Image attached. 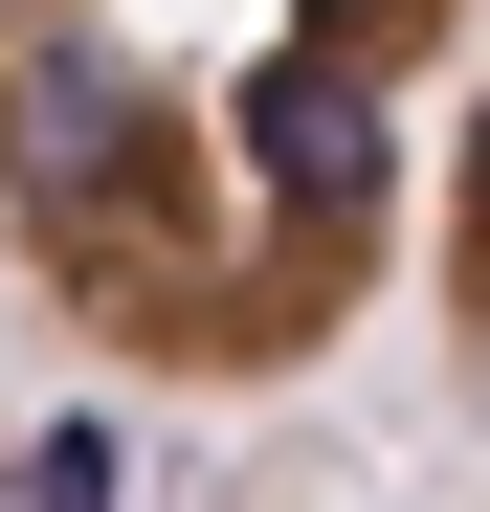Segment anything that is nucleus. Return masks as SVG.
<instances>
[{
  "mask_svg": "<svg viewBox=\"0 0 490 512\" xmlns=\"http://www.w3.org/2000/svg\"><path fill=\"white\" fill-rule=\"evenodd\" d=\"M490 0H0V290L90 379L268 401L424 245Z\"/></svg>",
  "mask_w": 490,
  "mask_h": 512,
  "instance_id": "obj_1",
  "label": "nucleus"
},
{
  "mask_svg": "<svg viewBox=\"0 0 490 512\" xmlns=\"http://www.w3.org/2000/svg\"><path fill=\"white\" fill-rule=\"evenodd\" d=\"M424 290H446V379H468V423H490V67H468L446 156H424Z\"/></svg>",
  "mask_w": 490,
  "mask_h": 512,
  "instance_id": "obj_2",
  "label": "nucleus"
},
{
  "mask_svg": "<svg viewBox=\"0 0 490 512\" xmlns=\"http://www.w3.org/2000/svg\"><path fill=\"white\" fill-rule=\"evenodd\" d=\"M0 512H67V468H45V446H23V423H0Z\"/></svg>",
  "mask_w": 490,
  "mask_h": 512,
  "instance_id": "obj_3",
  "label": "nucleus"
}]
</instances>
